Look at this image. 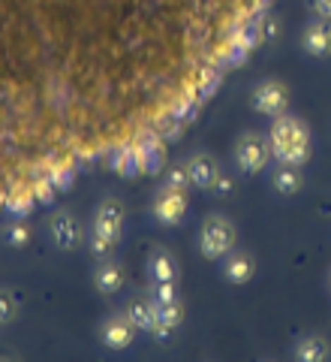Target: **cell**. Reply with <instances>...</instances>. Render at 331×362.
<instances>
[{
	"instance_id": "6da1fadb",
	"label": "cell",
	"mask_w": 331,
	"mask_h": 362,
	"mask_svg": "<svg viewBox=\"0 0 331 362\" xmlns=\"http://www.w3.org/2000/svg\"><path fill=\"white\" fill-rule=\"evenodd\" d=\"M271 154L277 157V163L287 166H301L311 160V133L299 118L277 115L271 124Z\"/></svg>"
},
{
	"instance_id": "7a4b0ae2",
	"label": "cell",
	"mask_w": 331,
	"mask_h": 362,
	"mask_svg": "<svg viewBox=\"0 0 331 362\" xmlns=\"http://www.w3.org/2000/svg\"><path fill=\"white\" fill-rule=\"evenodd\" d=\"M124 202L109 197L100 202V209L94 214V230H90V254L94 257H109L115 251V245L121 242L124 230Z\"/></svg>"
},
{
	"instance_id": "3957f363",
	"label": "cell",
	"mask_w": 331,
	"mask_h": 362,
	"mask_svg": "<svg viewBox=\"0 0 331 362\" xmlns=\"http://www.w3.org/2000/svg\"><path fill=\"white\" fill-rule=\"evenodd\" d=\"M235 223L229 218H220V214H214L202 223V233H199V251L205 259H220L226 257L229 251H235Z\"/></svg>"
},
{
	"instance_id": "277c9868",
	"label": "cell",
	"mask_w": 331,
	"mask_h": 362,
	"mask_svg": "<svg viewBox=\"0 0 331 362\" xmlns=\"http://www.w3.org/2000/svg\"><path fill=\"white\" fill-rule=\"evenodd\" d=\"M268 157H271V142H265L259 133H244L241 139L235 142V160L241 166V173H247V175L265 169Z\"/></svg>"
},
{
	"instance_id": "5b68a950",
	"label": "cell",
	"mask_w": 331,
	"mask_h": 362,
	"mask_svg": "<svg viewBox=\"0 0 331 362\" xmlns=\"http://www.w3.org/2000/svg\"><path fill=\"white\" fill-rule=\"evenodd\" d=\"M184 214H187V190L163 185V190H160L154 199V218L163 226H175V223H181Z\"/></svg>"
},
{
	"instance_id": "8992f818",
	"label": "cell",
	"mask_w": 331,
	"mask_h": 362,
	"mask_svg": "<svg viewBox=\"0 0 331 362\" xmlns=\"http://www.w3.org/2000/svg\"><path fill=\"white\" fill-rule=\"evenodd\" d=\"M287 106H289V88L277 82V78H268V82H262L253 90V109L262 112V115L277 118L287 112Z\"/></svg>"
},
{
	"instance_id": "52a82bcc",
	"label": "cell",
	"mask_w": 331,
	"mask_h": 362,
	"mask_svg": "<svg viewBox=\"0 0 331 362\" xmlns=\"http://www.w3.org/2000/svg\"><path fill=\"white\" fill-rule=\"evenodd\" d=\"M136 338V323L130 320V314H112L100 326V341L109 350H127Z\"/></svg>"
},
{
	"instance_id": "ba28073f",
	"label": "cell",
	"mask_w": 331,
	"mask_h": 362,
	"mask_svg": "<svg viewBox=\"0 0 331 362\" xmlns=\"http://www.w3.org/2000/svg\"><path fill=\"white\" fill-rule=\"evenodd\" d=\"M301 45L311 58H328L331 54V21H325V18L311 21L301 33Z\"/></svg>"
},
{
	"instance_id": "9c48e42d",
	"label": "cell",
	"mask_w": 331,
	"mask_h": 362,
	"mask_svg": "<svg viewBox=\"0 0 331 362\" xmlns=\"http://www.w3.org/2000/svg\"><path fill=\"white\" fill-rule=\"evenodd\" d=\"M52 239L58 247H64V251H76L85 239L82 223H78L73 214H58V218L52 221Z\"/></svg>"
},
{
	"instance_id": "30bf717a",
	"label": "cell",
	"mask_w": 331,
	"mask_h": 362,
	"mask_svg": "<svg viewBox=\"0 0 331 362\" xmlns=\"http://www.w3.org/2000/svg\"><path fill=\"white\" fill-rule=\"evenodd\" d=\"M187 175H190V185L208 190L217 185V178H220V166H217L211 154H193L187 160Z\"/></svg>"
},
{
	"instance_id": "8fae6325",
	"label": "cell",
	"mask_w": 331,
	"mask_h": 362,
	"mask_svg": "<svg viewBox=\"0 0 331 362\" xmlns=\"http://www.w3.org/2000/svg\"><path fill=\"white\" fill-rule=\"evenodd\" d=\"M223 275H226L229 284H247V281L256 275V259L250 257L247 251H229L226 254Z\"/></svg>"
},
{
	"instance_id": "7c38bea8",
	"label": "cell",
	"mask_w": 331,
	"mask_h": 362,
	"mask_svg": "<svg viewBox=\"0 0 331 362\" xmlns=\"http://www.w3.org/2000/svg\"><path fill=\"white\" fill-rule=\"evenodd\" d=\"M130 320L136 323V329H145V332H157L160 326V314H157V299H133L130 302Z\"/></svg>"
},
{
	"instance_id": "4fadbf2b",
	"label": "cell",
	"mask_w": 331,
	"mask_h": 362,
	"mask_svg": "<svg viewBox=\"0 0 331 362\" xmlns=\"http://www.w3.org/2000/svg\"><path fill=\"white\" fill-rule=\"evenodd\" d=\"M157 314H160V326H157V338H163L184 323V302L181 299H169V302H157Z\"/></svg>"
},
{
	"instance_id": "5bb4252c",
	"label": "cell",
	"mask_w": 331,
	"mask_h": 362,
	"mask_svg": "<svg viewBox=\"0 0 331 362\" xmlns=\"http://www.w3.org/2000/svg\"><path fill=\"white\" fill-rule=\"evenodd\" d=\"M271 185H274V190H277L280 197H295V194H299V190L304 187V175L299 173V166L280 163L277 173L271 175Z\"/></svg>"
},
{
	"instance_id": "9a60e30c",
	"label": "cell",
	"mask_w": 331,
	"mask_h": 362,
	"mask_svg": "<svg viewBox=\"0 0 331 362\" xmlns=\"http://www.w3.org/2000/svg\"><path fill=\"white\" fill-rule=\"evenodd\" d=\"M148 269H151L154 281H175L178 278V263L166 247H154L151 257H148Z\"/></svg>"
},
{
	"instance_id": "2e32d148",
	"label": "cell",
	"mask_w": 331,
	"mask_h": 362,
	"mask_svg": "<svg viewBox=\"0 0 331 362\" xmlns=\"http://www.w3.org/2000/svg\"><path fill=\"white\" fill-rule=\"evenodd\" d=\"M94 287L102 293V296H112V293H118L124 287V269L115 266V263L97 266V272H94Z\"/></svg>"
},
{
	"instance_id": "e0dca14e",
	"label": "cell",
	"mask_w": 331,
	"mask_h": 362,
	"mask_svg": "<svg viewBox=\"0 0 331 362\" xmlns=\"http://www.w3.org/2000/svg\"><path fill=\"white\" fill-rule=\"evenodd\" d=\"M328 354H331V347L325 338H319V335L301 338L299 347H295V359H301V362H323V359H328Z\"/></svg>"
},
{
	"instance_id": "ac0fdd59",
	"label": "cell",
	"mask_w": 331,
	"mask_h": 362,
	"mask_svg": "<svg viewBox=\"0 0 331 362\" xmlns=\"http://www.w3.org/2000/svg\"><path fill=\"white\" fill-rule=\"evenodd\" d=\"M4 242L9 247H28L30 245V226L21 223V221H13L4 226Z\"/></svg>"
},
{
	"instance_id": "d6986e66",
	"label": "cell",
	"mask_w": 331,
	"mask_h": 362,
	"mask_svg": "<svg viewBox=\"0 0 331 362\" xmlns=\"http://www.w3.org/2000/svg\"><path fill=\"white\" fill-rule=\"evenodd\" d=\"M18 317V299L13 290H0V326H9Z\"/></svg>"
},
{
	"instance_id": "ffe728a7",
	"label": "cell",
	"mask_w": 331,
	"mask_h": 362,
	"mask_svg": "<svg viewBox=\"0 0 331 362\" xmlns=\"http://www.w3.org/2000/svg\"><path fill=\"white\" fill-rule=\"evenodd\" d=\"M187 181H190L187 166H184V169H172V173L166 175V185H169V187H184V190H187Z\"/></svg>"
},
{
	"instance_id": "44dd1931",
	"label": "cell",
	"mask_w": 331,
	"mask_h": 362,
	"mask_svg": "<svg viewBox=\"0 0 331 362\" xmlns=\"http://www.w3.org/2000/svg\"><path fill=\"white\" fill-rule=\"evenodd\" d=\"M311 6H313V13H316L319 18L331 21V0H311Z\"/></svg>"
},
{
	"instance_id": "7402d4cb",
	"label": "cell",
	"mask_w": 331,
	"mask_h": 362,
	"mask_svg": "<svg viewBox=\"0 0 331 362\" xmlns=\"http://www.w3.org/2000/svg\"><path fill=\"white\" fill-rule=\"evenodd\" d=\"M217 187H220V190H223V194H226V190H229V187H232V181H229V178H217Z\"/></svg>"
},
{
	"instance_id": "603a6c76",
	"label": "cell",
	"mask_w": 331,
	"mask_h": 362,
	"mask_svg": "<svg viewBox=\"0 0 331 362\" xmlns=\"http://www.w3.org/2000/svg\"><path fill=\"white\" fill-rule=\"evenodd\" d=\"M328 287H331V275H328Z\"/></svg>"
}]
</instances>
